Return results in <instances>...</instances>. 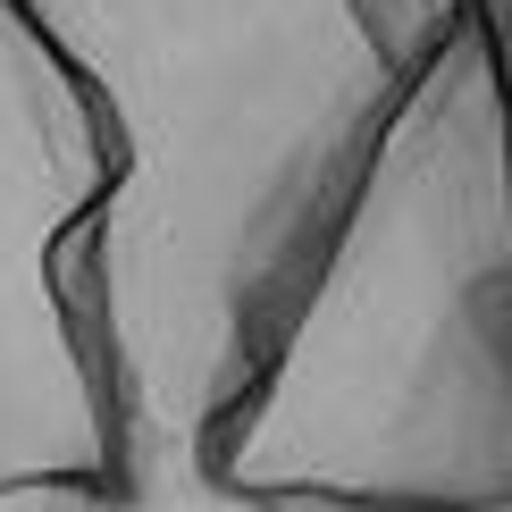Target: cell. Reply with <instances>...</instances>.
I'll list each match as a JSON object with an SVG mask.
<instances>
[{
  "instance_id": "obj_1",
  "label": "cell",
  "mask_w": 512,
  "mask_h": 512,
  "mask_svg": "<svg viewBox=\"0 0 512 512\" xmlns=\"http://www.w3.org/2000/svg\"><path fill=\"white\" fill-rule=\"evenodd\" d=\"M0 512H512V0H0Z\"/></svg>"
}]
</instances>
